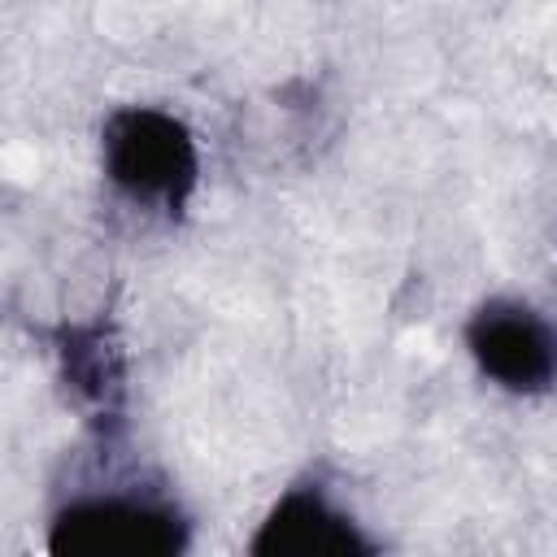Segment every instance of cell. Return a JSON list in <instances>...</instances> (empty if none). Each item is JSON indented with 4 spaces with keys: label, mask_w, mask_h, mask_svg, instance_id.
Listing matches in <instances>:
<instances>
[{
    "label": "cell",
    "mask_w": 557,
    "mask_h": 557,
    "mask_svg": "<svg viewBox=\"0 0 557 557\" xmlns=\"http://www.w3.org/2000/svg\"><path fill=\"white\" fill-rule=\"evenodd\" d=\"M196 144L187 126L161 109H117L104 122V174L139 205L183 209L196 187Z\"/></svg>",
    "instance_id": "6da1fadb"
},
{
    "label": "cell",
    "mask_w": 557,
    "mask_h": 557,
    "mask_svg": "<svg viewBox=\"0 0 557 557\" xmlns=\"http://www.w3.org/2000/svg\"><path fill=\"white\" fill-rule=\"evenodd\" d=\"M374 544L318 487H292L252 535L257 557H366Z\"/></svg>",
    "instance_id": "277c9868"
},
{
    "label": "cell",
    "mask_w": 557,
    "mask_h": 557,
    "mask_svg": "<svg viewBox=\"0 0 557 557\" xmlns=\"http://www.w3.org/2000/svg\"><path fill=\"white\" fill-rule=\"evenodd\" d=\"M466 348L479 370L513 396H540L557 383V331L531 305L487 300L466 326Z\"/></svg>",
    "instance_id": "3957f363"
},
{
    "label": "cell",
    "mask_w": 557,
    "mask_h": 557,
    "mask_svg": "<svg viewBox=\"0 0 557 557\" xmlns=\"http://www.w3.org/2000/svg\"><path fill=\"white\" fill-rule=\"evenodd\" d=\"M187 527L165 500L87 496L52 518L48 548L61 557H170L183 553Z\"/></svg>",
    "instance_id": "7a4b0ae2"
}]
</instances>
